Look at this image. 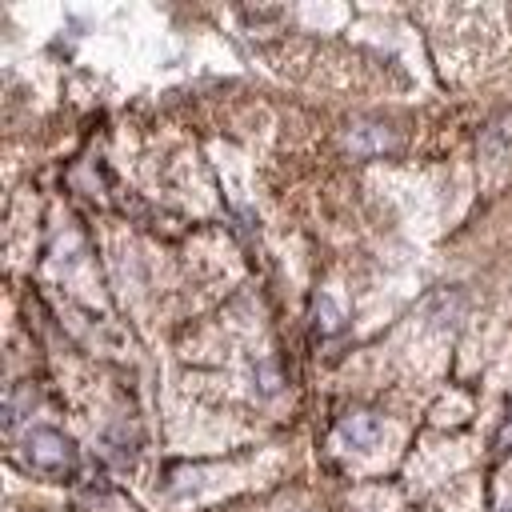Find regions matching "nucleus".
Instances as JSON below:
<instances>
[{
	"label": "nucleus",
	"instance_id": "f257e3e1",
	"mask_svg": "<svg viewBox=\"0 0 512 512\" xmlns=\"http://www.w3.org/2000/svg\"><path fill=\"white\" fill-rule=\"evenodd\" d=\"M28 460L44 472H64V468H72V444L56 428H32L28 432Z\"/></svg>",
	"mask_w": 512,
	"mask_h": 512
},
{
	"label": "nucleus",
	"instance_id": "f03ea898",
	"mask_svg": "<svg viewBox=\"0 0 512 512\" xmlns=\"http://www.w3.org/2000/svg\"><path fill=\"white\" fill-rule=\"evenodd\" d=\"M340 436L352 444V448H372L380 440V420L372 412H352L344 424H340Z\"/></svg>",
	"mask_w": 512,
	"mask_h": 512
},
{
	"label": "nucleus",
	"instance_id": "7ed1b4c3",
	"mask_svg": "<svg viewBox=\"0 0 512 512\" xmlns=\"http://www.w3.org/2000/svg\"><path fill=\"white\" fill-rule=\"evenodd\" d=\"M348 140H352L356 152H384L388 148V132L380 124H360V128H352Z\"/></svg>",
	"mask_w": 512,
	"mask_h": 512
},
{
	"label": "nucleus",
	"instance_id": "20e7f679",
	"mask_svg": "<svg viewBox=\"0 0 512 512\" xmlns=\"http://www.w3.org/2000/svg\"><path fill=\"white\" fill-rule=\"evenodd\" d=\"M316 316H320L324 332H336V328H340V308L332 304V296H320V300H316Z\"/></svg>",
	"mask_w": 512,
	"mask_h": 512
}]
</instances>
